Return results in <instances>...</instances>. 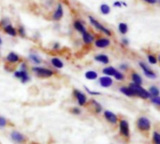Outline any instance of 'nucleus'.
Wrapping results in <instances>:
<instances>
[{
  "mask_svg": "<svg viewBox=\"0 0 160 144\" xmlns=\"http://www.w3.org/2000/svg\"><path fill=\"white\" fill-rule=\"evenodd\" d=\"M113 83V80L110 77V76H103L99 78V84L103 87V88H109L112 85Z\"/></svg>",
  "mask_w": 160,
  "mask_h": 144,
  "instance_id": "f8f14e48",
  "label": "nucleus"
},
{
  "mask_svg": "<svg viewBox=\"0 0 160 144\" xmlns=\"http://www.w3.org/2000/svg\"><path fill=\"white\" fill-rule=\"evenodd\" d=\"M73 96L77 99L78 104L80 106L82 107V106H85L87 104V97H86V96L82 91H80L78 89H74L73 90Z\"/></svg>",
  "mask_w": 160,
  "mask_h": 144,
  "instance_id": "0eeeda50",
  "label": "nucleus"
},
{
  "mask_svg": "<svg viewBox=\"0 0 160 144\" xmlns=\"http://www.w3.org/2000/svg\"><path fill=\"white\" fill-rule=\"evenodd\" d=\"M10 138L14 142L18 144H24L26 142V137L21 132L16 131V130H13L10 133Z\"/></svg>",
  "mask_w": 160,
  "mask_h": 144,
  "instance_id": "6e6552de",
  "label": "nucleus"
},
{
  "mask_svg": "<svg viewBox=\"0 0 160 144\" xmlns=\"http://www.w3.org/2000/svg\"><path fill=\"white\" fill-rule=\"evenodd\" d=\"M8 126V121L6 118L0 116V127H6Z\"/></svg>",
  "mask_w": 160,
  "mask_h": 144,
  "instance_id": "f704fd0d",
  "label": "nucleus"
},
{
  "mask_svg": "<svg viewBox=\"0 0 160 144\" xmlns=\"http://www.w3.org/2000/svg\"><path fill=\"white\" fill-rule=\"evenodd\" d=\"M70 112H71V113H72V114H74V115H80V114L82 113L81 109H80V108H78V107H74V108H72Z\"/></svg>",
  "mask_w": 160,
  "mask_h": 144,
  "instance_id": "72a5a7b5",
  "label": "nucleus"
},
{
  "mask_svg": "<svg viewBox=\"0 0 160 144\" xmlns=\"http://www.w3.org/2000/svg\"><path fill=\"white\" fill-rule=\"evenodd\" d=\"M84 76L89 81H95V80H97L98 78V74L95 70H88V71H86Z\"/></svg>",
  "mask_w": 160,
  "mask_h": 144,
  "instance_id": "aec40b11",
  "label": "nucleus"
},
{
  "mask_svg": "<svg viewBox=\"0 0 160 144\" xmlns=\"http://www.w3.org/2000/svg\"><path fill=\"white\" fill-rule=\"evenodd\" d=\"M115 70H116V68L113 67H104V68L102 69V73H103L104 75H106V76L112 77V76H113Z\"/></svg>",
  "mask_w": 160,
  "mask_h": 144,
  "instance_id": "5701e85b",
  "label": "nucleus"
},
{
  "mask_svg": "<svg viewBox=\"0 0 160 144\" xmlns=\"http://www.w3.org/2000/svg\"><path fill=\"white\" fill-rule=\"evenodd\" d=\"M29 59H30L35 65H39V64H41V62H42L41 58H40L38 55L35 54V53H30V54H29Z\"/></svg>",
  "mask_w": 160,
  "mask_h": 144,
  "instance_id": "393cba45",
  "label": "nucleus"
},
{
  "mask_svg": "<svg viewBox=\"0 0 160 144\" xmlns=\"http://www.w3.org/2000/svg\"><path fill=\"white\" fill-rule=\"evenodd\" d=\"M8 23H9V21H8V20H7V19H4V21H3V20L1 21V25H2L3 27H4L5 25L8 24Z\"/></svg>",
  "mask_w": 160,
  "mask_h": 144,
  "instance_id": "ea45409f",
  "label": "nucleus"
},
{
  "mask_svg": "<svg viewBox=\"0 0 160 144\" xmlns=\"http://www.w3.org/2000/svg\"><path fill=\"white\" fill-rule=\"evenodd\" d=\"M73 27L75 28L76 31H78L79 33L82 34L83 32L86 31V28H85V25L83 24V22L80 20H76L73 23Z\"/></svg>",
  "mask_w": 160,
  "mask_h": 144,
  "instance_id": "a211bd4d",
  "label": "nucleus"
},
{
  "mask_svg": "<svg viewBox=\"0 0 160 144\" xmlns=\"http://www.w3.org/2000/svg\"><path fill=\"white\" fill-rule=\"evenodd\" d=\"M20 69H24V70H27V66H26V64L25 63H22V65H21V68Z\"/></svg>",
  "mask_w": 160,
  "mask_h": 144,
  "instance_id": "79ce46f5",
  "label": "nucleus"
},
{
  "mask_svg": "<svg viewBox=\"0 0 160 144\" xmlns=\"http://www.w3.org/2000/svg\"><path fill=\"white\" fill-rule=\"evenodd\" d=\"M99 9H100V12H101L102 14H104V15H107V14H109V13L111 12V7H110V6L107 5V4H102V5H100Z\"/></svg>",
  "mask_w": 160,
  "mask_h": 144,
  "instance_id": "cd10ccee",
  "label": "nucleus"
},
{
  "mask_svg": "<svg viewBox=\"0 0 160 144\" xmlns=\"http://www.w3.org/2000/svg\"><path fill=\"white\" fill-rule=\"evenodd\" d=\"M85 90L88 92V94H90V95H92V96H99V95H101L99 92H96V91H91L90 89H88L87 87H85Z\"/></svg>",
  "mask_w": 160,
  "mask_h": 144,
  "instance_id": "e433bc0d",
  "label": "nucleus"
},
{
  "mask_svg": "<svg viewBox=\"0 0 160 144\" xmlns=\"http://www.w3.org/2000/svg\"><path fill=\"white\" fill-rule=\"evenodd\" d=\"M151 102L158 107L160 106V97H151Z\"/></svg>",
  "mask_w": 160,
  "mask_h": 144,
  "instance_id": "473e14b6",
  "label": "nucleus"
},
{
  "mask_svg": "<svg viewBox=\"0 0 160 144\" xmlns=\"http://www.w3.org/2000/svg\"><path fill=\"white\" fill-rule=\"evenodd\" d=\"M91 104L93 105V108H94V110H95V112L96 113H100L101 112H102V106L98 102V101H96V100H91Z\"/></svg>",
  "mask_w": 160,
  "mask_h": 144,
  "instance_id": "bb28decb",
  "label": "nucleus"
},
{
  "mask_svg": "<svg viewBox=\"0 0 160 144\" xmlns=\"http://www.w3.org/2000/svg\"><path fill=\"white\" fill-rule=\"evenodd\" d=\"M82 41H83V43L86 44V45L92 44V43L94 42V40H95L94 35H92L91 33H89V32H87V31L83 32V33L82 34Z\"/></svg>",
  "mask_w": 160,
  "mask_h": 144,
  "instance_id": "4468645a",
  "label": "nucleus"
},
{
  "mask_svg": "<svg viewBox=\"0 0 160 144\" xmlns=\"http://www.w3.org/2000/svg\"><path fill=\"white\" fill-rule=\"evenodd\" d=\"M129 87L133 90L134 94H135V97H139L142 99H148L150 98V94L148 93L147 90H145L143 87H142V85H139V84H136V83H133L131 82L129 84Z\"/></svg>",
  "mask_w": 160,
  "mask_h": 144,
  "instance_id": "7ed1b4c3",
  "label": "nucleus"
},
{
  "mask_svg": "<svg viewBox=\"0 0 160 144\" xmlns=\"http://www.w3.org/2000/svg\"><path fill=\"white\" fill-rule=\"evenodd\" d=\"M147 59H148V62L151 64V65H157L158 64V57L155 55V54H148L147 55Z\"/></svg>",
  "mask_w": 160,
  "mask_h": 144,
  "instance_id": "c756f323",
  "label": "nucleus"
},
{
  "mask_svg": "<svg viewBox=\"0 0 160 144\" xmlns=\"http://www.w3.org/2000/svg\"><path fill=\"white\" fill-rule=\"evenodd\" d=\"M120 69L123 71H127L128 69V66L127 64H122V65H120Z\"/></svg>",
  "mask_w": 160,
  "mask_h": 144,
  "instance_id": "58836bf2",
  "label": "nucleus"
},
{
  "mask_svg": "<svg viewBox=\"0 0 160 144\" xmlns=\"http://www.w3.org/2000/svg\"><path fill=\"white\" fill-rule=\"evenodd\" d=\"M118 30L122 35H126L128 32V25L126 22H120L118 25Z\"/></svg>",
  "mask_w": 160,
  "mask_h": 144,
  "instance_id": "b1692460",
  "label": "nucleus"
},
{
  "mask_svg": "<svg viewBox=\"0 0 160 144\" xmlns=\"http://www.w3.org/2000/svg\"><path fill=\"white\" fill-rule=\"evenodd\" d=\"M139 64H140V67H141V68L142 69L144 75H145L147 78H149V79H151V80H156V79L158 78L157 73H156L148 65H146L144 62H142V61H141Z\"/></svg>",
  "mask_w": 160,
  "mask_h": 144,
  "instance_id": "423d86ee",
  "label": "nucleus"
},
{
  "mask_svg": "<svg viewBox=\"0 0 160 144\" xmlns=\"http://www.w3.org/2000/svg\"><path fill=\"white\" fill-rule=\"evenodd\" d=\"M136 125H137V128L139 129V131H141L142 133L150 132L151 127H152L151 121L145 116H142V117L138 118Z\"/></svg>",
  "mask_w": 160,
  "mask_h": 144,
  "instance_id": "f257e3e1",
  "label": "nucleus"
},
{
  "mask_svg": "<svg viewBox=\"0 0 160 144\" xmlns=\"http://www.w3.org/2000/svg\"><path fill=\"white\" fill-rule=\"evenodd\" d=\"M1 44H2V38L0 37V45H1Z\"/></svg>",
  "mask_w": 160,
  "mask_h": 144,
  "instance_id": "c03bdc74",
  "label": "nucleus"
},
{
  "mask_svg": "<svg viewBox=\"0 0 160 144\" xmlns=\"http://www.w3.org/2000/svg\"><path fill=\"white\" fill-rule=\"evenodd\" d=\"M120 92H121L123 95H125V96H127V97H135V94H134L133 90H132L129 86H121V87H120Z\"/></svg>",
  "mask_w": 160,
  "mask_h": 144,
  "instance_id": "6ab92c4d",
  "label": "nucleus"
},
{
  "mask_svg": "<svg viewBox=\"0 0 160 144\" xmlns=\"http://www.w3.org/2000/svg\"><path fill=\"white\" fill-rule=\"evenodd\" d=\"M142 1L147 4H150V5H155L158 2V0H142Z\"/></svg>",
  "mask_w": 160,
  "mask_h": 144,
  "instance_id": "4c0bfd02",
  "label": "nucleus"
},
{
  "mask_svg": "<svg viewBox=\"0 0 160 144\" xmlns=\"http://www.w3.org/2000/svg\"><path fill=\"white\" fill-rule=\"evenodd\" d=\"M131 80H132V82L133 83H136V84H139V85H142V82H142V78L137 72H133L131 74Z\"/></svg>",
  "mask_w": 160,
  "mask_h": 144,
  "instance_id": "4be33fe9",
  "label": "nucleus"
},
{
  "mask_svg": "<svg viewBox=\"0 0 160 144\" xmlns=\"http://www.w3.org/2000/svg\"><path fill=\"white\" fill-rule=\"evenodd\" d=\"M153 143L160 144V134L158 131H154L153 133Z\"/></svg>",
  "mask_w": 160,
  "mask_h": 144,
  "instance_id": "7c9ffc66",
  "label": "nucleus"
},
{
  "mask_svg": "<svg viewBox=\"0 0 160 144\" xmlns=\"http://www.w3.org/2000/svg\"><path fill=\"white\" fill-rule=\"evenodd\" d=\"M123 5H124V6H128L126 3H124V2H122V1H115V2L113 3V6L116 7H122Z\"/></svg>",
  "mask_w": 160,
  "mask_h": 144,
  "instance_id": "c9c22d12",
  "label": "nucleus"
},
{
  "mask_svg": "<svg viewBox=\"0 0 160 144\" xmlns=\"http://www.w3.org/2000/svg\"><path fill=\"white\" fill-rule=\"evenodd\" d=\"M119 123V133L120 135L125 138V139H129L130 138V129H129V124L127 120L121 119L118 121Z\"/></svg>",
  "mask_w": 160,
  "mask_h": 144,
  "instance_id": "20e7f679",
  "label": "nucleus"
},
{
  "mask_svg": "<svg viewBox=\"0 0 160 144\" xmlns=\"http://www.w3.org/2000/svg\"><path fill=\"white\" fill-rule=\"evenodd\" d=\"M88 19H89V21H90L91 24H92L96 29H98V30L101 31L102 33H104V34H105V35H107L108 37H112V31H111L110 29H108L107 27H105L102 23H100L97 19H95L93 16H88Z\"/></svg>",
  "mask_w": 160,
  "mask_h": 144,
  "instance_id": "39448f33",
  "label": "nucleus"
},
{
  "mask_svg": "<svg viewBox=\"0 0 160 144\" xmlns=\"http://www.w3.org/2000/svg\"><path fill=\"white\" fill-rule=\"evenodd\" d=\"M51 64H52L55 68H58V69H61V68H63V67H64V63L62 62V60H60V59L57 58V57L52 58Z\"/></svg>",
  "mask_w": 160,
  "mask_h": 144,
  "instance_id": "412c9836",
  "label": "nucleus"
},
{
  "mask_svg": "<svg viewBox=\"0 0 160 144\" xmlns=\"http://www.w3.org/2000/svg\"><path fill=\"white\" fill-rule=\"evenodd\" d=\"M63 15H64V8H63V6H62V4H58L56 9L54 10V12H53V14H52V20H53V21H60V20L62 19Z\"/></svg>",
  "mask_w": 160,
  "mask_h": 144,
  "instance_id": "ddd939ff",
  "label": "nucleus"
},
{
  "mask_svg": "<svg viewBox=\"0 0 160 144\" xmlns=\"http://www.w3.org/2000/svg\"><path fill=\"white\" fill-rule=\"evenodd\" d=\"M32 71L38 78H51L54 75L53 70L47 68V67H33Z\"/></svg>",
  "mask_w": 160,
  "mask_h": 144,
  "instance_id": "f03ea898",
  "label": "nucleus"
},
{
  "mask_svg": "<svg viewBox=\"0 0 160 144\" xmlns=\"http://www.w3.org/2000/svg\"><path fill=\"white\" fill-rule=\"evenodd\" d=\"M6 60H7L8 63H10V64H16V63L20 62L21 59H20V56H19L17 53H15L14 52H10L7 55Z\"/></svg>",
  "mask_w": 160,
  "mask_h": 144,
  "instance_id": "dca6fc26",
  "label": "nucleus"
},
{
  "mask_svg": "<svg viewBox=\"0 0 160 144\" xmlns=\"http://www.w3.org/2000/svg\"><path fill=\"white\" fill-rule=\"evenodd\" d=\"M122 44H124V45L128 46V45L129 44V40H128V38L124 37V38H122Z\"/></svg>",
  "mask_w": 160,
  "mask_h": 144,
  "instance_id": "a19ab883",
  "label": "nucleus"
},
{
  "mask_svg": "<svg viewBox=\"0 0 160 144\" xmlns=\"http://www.w3.org/2000/svg\"><path fill=\"white\" fill-rule=\"evenodd\" d=\"M17 34H19L21 37H24L25 36H26V32H25V29H24V27L23 26H19L18 27V31H17Z\"/></svg>",
  "mask_w": 160,
  "mask_h": 144,
  "instance_id": "2f4dec72",
  "label": "nucleus"
},
{
  "mask_svg": "<svg viewBox=\"0 0 160 144\" xmlns=\"http://www.w3.org/2000/svg\"><path fill=\"white\" fill-rule=\"evenodd\" d=\"M59 46H60V45H59V43H55V44L53 45V49H58V48H59Z\"/></svg>",
  "mask_w": 160,
  "mask_h": 144,
  "instance_id": "37998d69",
  "label": "nucleus"
},
{
  "mask_svg": "<svg viewBox=\"0 0 160 144\" xmlns=\"http://www.w3.org/2000/svg\"><path fill=\"white\" fill-rule=\"evenodd\" d=\"M113 77L115 78V80L116 81H118V82H122V81H125V79H126V77H125V75L121 72V71H119V70H115V72H114V74H113Z\"/></svg>",
  "mask_w": 160,
  "mask_h": 144,
  "instance_id": "c85d7f7f",
  "label": "nucleus"
},
{
  "mask_svg": "<svg viewBox=\"0 0 160 144\" xmlns=\"http://www.w3.org/2000/svg\"><path fill=\"white\" fill-rule=\"evenodd\" d=\"M95 61L98 62V63H101V64H104V65H108L110 63V58L107 54H104V53H99V54H97L95 57H94Z\"/></svg>",
  "mask_w": 160,
  "mask_h": 144,
  "instance_id": "2eb2a0df",
  "label": "nucleus"
},
{
  "mask_svg": "<svg viewBox=\"0 0 160 144\" xmlns=\"http://www.w3.org/2000/svg\"><path fill=\"white\" fill-rule=\"evenodd\" d=\"M95 46L99 49L107 48L111 45V40L108 37H98V39L94 40Z\"/></svg>",
  "mask_w": 160,
  "mask_h": 144,
  "instance_id": "9b49d317",
  "label": "nucleus"
},
{
  "mask_svg": "<svg viewBox=\"0 0 160 144\" xmlns=\"http://www.w3.org/2000/svg\"><path fill=\"white\" fill-rule=\"evenodd\" d=\"M104 118L108 123H110L111 125H113V126L117 125L118 121H119L118 116L115 113H113L112 112H110V111H105L104 112Z\"/></svg>",
  "mask_w": 160,
  "mask_h": 144,
  "instance_id": "9d476101",
  "label": "nucleus"
},
{
  "mask_svg": "<svg viewBox=\"0 0 160 144\" xmlns=\"http://www.w3.org/2000/svg\"><path fill=\"white\" fill-rule=\"evenodd\" d=\"M4 31H5V33H7L10 37H16L18 35L16 28L12 24H10V23H8V24L4 26Z\"/></svg>",
  "mask_w": 160,
  "mask_h": 144,
  "instance_id": "f3484780",
  "label": "nucleus"
},
{
  "mask_svg": "<svg viewBox=\"0 0 160 144\" xmlns=\"http://www.w3.org/2000/svg\"><path fill=\"white\" fill-rule=\"evenodd\" d=\"M14 77L19 79L22 83H26L30 81V76H29L27 70H24V69L16 70L14 72Z\"/></svg>",
  "mask_w": 160,
  "mask_h": 144,
  "instance_id": "1a4fd4ad",
  "label": "nucleus"
},
{
  "mask_svg": "<svg viewBox=\"0 0 160 144\" xmlns=\"http://www.w3.org/2000/svg\"><path fill=\"white\" fill-rule=\"evenodd\" d=\"M148 93L150 94V97H159V89L158 87L153 85L149 88Z\"/></svg>",
  "mask_w": 160,
  "mask_h": 144,
  "instance_id": "a878e982",
  "label": "nucleus"
}]
</instances>
